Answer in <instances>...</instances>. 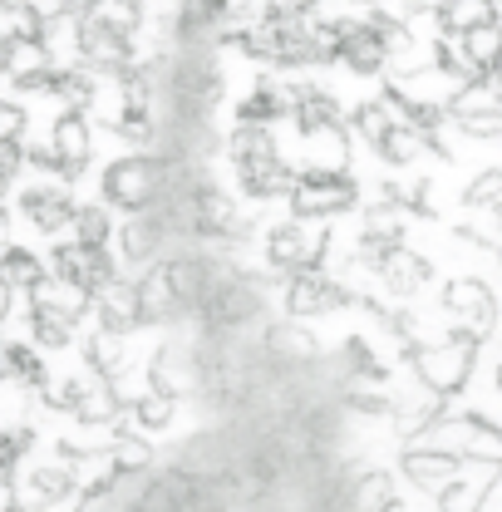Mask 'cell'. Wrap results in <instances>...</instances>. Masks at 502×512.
<instances>
[{
    "label": "cell",
    "mask_w": 502,
    "mask_h": 512,
    "mask_svg": "<svg viewBox=\"0 0 502 512\" xmlns=\"http://www.w3.org/2000/svg\"><path fill=\"white\" fill-rule=\"evenodd\" d=\"M15 124H20V114H15V109H0V138L15 133Z\"/></svg>",
    "instance_id": "1"
}]
</instances>
